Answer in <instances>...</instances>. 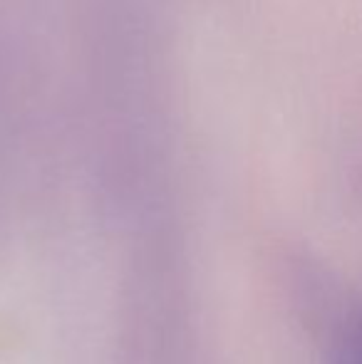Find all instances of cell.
<instances>
[{
  "label": "cell",
  "mask_w": 362,
  "mask_h": 364,
  "mask_svg": "<svg viewBox=\"0 0 362 364\" xmlns=\"http://www.w3.org/2000/svg\"><path fill=\"white\" fill-rule=\"evenodd\" d=\"M335 364H362V302L350 312L340 330Z\"/></svg>",
  "instance_id": "obj_1"
}]
</instances>
